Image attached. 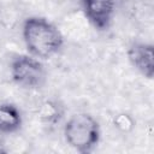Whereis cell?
<instances>
[{
	"label": "cell",
	"instance_id": "obj_1",
	"mask_svg": "<svg viewBox=\"0 0 154 154\" xmlns=\"http://www.w3.org/2000/svg\"><path fill=\"white\" fill-rule=\"evenodd\" d=\"M23 40L29 53L37 59H49L64 45L60 30L42 17H29L23 24Z\"/></svg>",
	"mask_w": 154,
	"mask_h": 154
},
{
	"label": "cell",
	"instance_id": "obj_2",
	"mask_svg": "<svg viewBox=\"0 0 154 154\" xmlns=\"http://www.w3.org/2000/svg\"><path fill=\"white\" fill-rule=\"evenodd\" d=\"M64 136L70 147L78 153L87 154L93 152L100 141V126L93 116L79 113L67 120Z\"/></svg>",
	"mask_w": 154,
	"mask_h": 154
},
{
	"label": "cell",
	"instance_id": "obj_3",
	"mask_svg": "<svg viewBox=\"0 0 154 154\" xmlns=\"http://www.w3.org/2000/svg\"><path fill=\"white\" fill-rule=\"evenodd\" d=\"M10 72L16 84L25 89H38L46 83V69L32 55H17L12 59Z\"/></svg>",
	"mask_w": 154,
	"mask_h": 154
},
{
	"label": "cell",
	"instance_id": "obj_4",
	"mask_svg": "<svg viewBox=\"0 0 154 154\" xmlns=\"http://www.w3.org/2000/svg\"><path fill=\"white\" fill-rule=\"evenodd\" d=\"M87 19L99 30L109 28L114 16L113 0H81Z\"/></svg>",
	"mask_w": 154,
	"mask_h": 154
},
{
	"label": "cell",
	"instance_id": "obj_5",
	"mask_svg": "<svg viewBox=\"0 0 154 154\" xmlns=\"http://www.w3.org/2000/svg\"><path fill=\"white\" fill-rule=\"evenodd\" d=\"M128 59L130 64L144 77L154 76V53L153 46L146 42H134L128 48Z\"/></svg>",
	"mask_w": 154,
	"mask_h": 154
},
{
	"label": "cell",
	"instance_id": "obj_6",
	"mask_svg": "<svg viewBox=\"0 0 154 154\" xmlns=\"http://www.w3.org/2000/svg\"><path fill=\"white\" fill-rule=\"evenodd\" d=\"M22 126V114L12 103H0V134H12Z\"/></svg>",
	"mask_w": 154,
	"mask_h": 154
},
{
	"label": "cell",
	"instance_id": "obj_7",
	"mask_svg": "<svg viewBox=\"0 0 154 154\" xmlns=\"http://www.w3.org/2000/svg\"><path fill=\"white\" fill-rule=\"evenodd\" d=\"M40 118L48 124H55L63 117V108L55 101H45L40 107Z\"/></svg>",
	"mask_w": 154,
	"mask_h": 154
},
{
	"label": "cell",
	"instance_id": "obj_8",
	"mask_svg": "<svg viewBox=\"0 0 154 154\" xmlns=\"http://www.w3.org/2000/svg\"><path fill=\"white\" fill-rule=\"evenodd\" d=\"M113 123H114V126H117L120 131H129L134 128L132 118L125 113H120V114L116 116L113 119Z\"/></svg>",
	"mask_w": 154,
	"mask_h": 154
},
{
	"label": "cell",
	"instance_id": "obj_9",
	"mask_svg": "<svg viewBox=\"0 0 154 154\" xmlns=\"http://www.w3.org/2000/svg\"><path fill=\"white\" fill-rule=\"evenodd\" d=\"M6 152V149L2 147V144H0V153H5Z\"/></svg>",
	"mask_w": 154,
	"mask_h": 154
}]
</instances>
